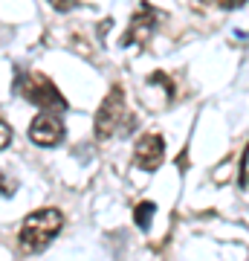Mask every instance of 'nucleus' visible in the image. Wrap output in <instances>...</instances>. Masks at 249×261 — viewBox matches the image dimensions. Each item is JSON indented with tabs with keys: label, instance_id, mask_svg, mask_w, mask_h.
<instances>
[{
	"label": "nucleus",
	"instance_id": "nucleus-4",
	"mask_svg": "<svg viewBox=\"0 0 249 261\" xmlns=\"http://www.w3.org/2000/svg\"><path fill=\"white\" fill-rule=\"evenodd\" d=\"M29 140L35 142V145H41V148L58 145V142L64 140V122H61V116L58 113H41V116H35L32 125H29Z\"/></svg>",
	"mask_w": 249,
	"mask_h": 261
},
{
	"label": "nucleus",
	"instance_id": "nucleus-7",
	"mask_svg": "<svg viewBox=\"0 0 249 261\" xmlns=\"http://www.w3.org/2000/svg\"><path fill=\"white\" fill-rule=\"evenodd\" d=\"M154 212H157V206L151 203V200H142V203L136 206V212H133V221H136L139 229H148V226H151V221H154Z\"/></svg>",
	"mask_w": 249,
	"mask_h": 261
},
{
	"label": "nucleus",
	"instance_id": "nucleus-5",
	"mask_svg": "<svg viewBox=\"0 0 249 261\" xmlns=\"http://www.w3.org/2000/svg\"><path fill=\"white\" fill-rule=\"evenodd\" d=\"M162 157H165V140H162L159 134H145V137L136 142L133 166L142 168V171H157V168L162 166Z\"/></svg>",
	"mask_w": 249,
	"mask_h": 261
},
{
	"label": "nucleus",
	"instance_id": "nucleus-9",
	"mask_svg": "<svg viewBox=\"0 0 249 261\" xmlns=\"http://www.w3.org/2000/svg\"><path fill=\"white\" fill-rule=\"evenodd\" d=\"M49 6H52L56 12H70V9L78 6V0H49Z\"/></svg>",
	"mask_w": 249,
	"mask_h": 261
},
{
	"label": "nucleus",
	"instance_id": "nucleus-3",
	"mask_svg": "<svg viewBox=\"0 0 249 261\" xmlns=\"http://www.w3.org/2000/svg\"><path fill=\"white\" fill-rule=\"evenodd\" d=\"M23 99L44 111H64L67 108V99L58 93V87L52 84V79H46L44 73H29L23 79Z\"/></svg>",
	"mask_w": 249,
	"mask_h": 261
},
{
	"label": "nucleus",
	"instance_id": "nucleus-6",
	"mask_svg": "<svg viewBox=\"0 0 249 261\" xmlns=\"http://www.w3.org/2000/svg\"><path fill=\"white\" fill-rule=\"evenodd\" d=\"M154 23H157V15H154V9L151 6H142V9L136 12V18L130 20L128 32L122 35V44H145L148 38H151V32H154Z\"/></svg>",
	"mask_w": 249,
	"mask_h": 261
},
{
	"label": "nucleus",
	"instance_id": "nucleus-10",
	"mask_svg": "<svg viewBox=\"0 0 249 261\" xmlns=\"http://www.w3.org/2000/svg\"><path fill=\"white\" fill-rule=\"evenodd\" d=\"M223 9H235V6H243V0H217Z\"/></svg>",
	"mask_w": 249,
	"mask_h": 261
},
{
	"label": "nucleus",
	"instance_id": "nucleus-1",
	"mask_svg": "<svg viewBox=\"0 0 249 261\" xmlns=\"http://www.w3.org/2000/svg\"><path fill=\"white\" fill-rule=\"evenodd\" d=\"M64 226V215L58 209H38L20 224V252H44L49 244L56 241V235Z\"/></svg>",
	"mask_w": 249,
	"mask_h": 261
},
{
	"label": "nucleus",
	"instance_id": "nucleus-2",
	"mask_svg": "<svg viewBox=\"0 0 249 261\" xmlns=\"http://www.w3.org/2000/svg\"><path fill=\"white\" fill-rule=\"evenodd\" d=\"M130 130H133V116L128 113V105H125V90L113 87L110 93L104 96V102L99 105V113H96V137L113 140V137L130 134Z\"/></svg>",
	"mask_w": 249,
	"mask_h": 261
},
{
	"label": "nucleus",
	"instance_id": "nucleus-8",
	"mask_svg": "<svg viewBox=\"0 0 249 261\" xmlns=\"http://www.w3.org/2000/svg\"><path fill=\"white\" fill-rule=\"evenodd\" d=\"M9 142H12V128H9L3 119H0V151L9 148Z\"/></svg>",
	"mask_w": 249,
	"mask_h": 261
}]
</instances>
